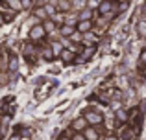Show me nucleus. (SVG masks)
<instances>
[{"instance_id": "nucleus-1", "label": "nucleus", "mask_w": 146, "mask_h": 140, "mask_svg": "<svg viewBox=\"0 0 146 140\" xmlns=\"http://www.w3.org/2000/svg\"><path fill=\"white\" fill-rule=\"evenodd\" d=\"M46 35L48 33H46V30H44L43 22H41V24H33L32 28H30V41H32V43H39V41H43Z\"/></svg>"}, {"instance_id": "nucleus-2", "label": "nucleus", "mask_w": 146, "mask_h": 140, "mask_svg": "<svg viewBox=\"0 0 146 140\" xmlns=\"http://www.w3.org/2000/svg\"><path fill=\"white\" fill-rule=\"evenodd\" d=\"M87 127H91V126H89V122L85 120V116H78V118H74L72 124H70V129L74 131V133H85Z\"/></svg>"}, {"instance_id": "nucleus-3", "label": "nucleus", "mask_w": 146, "mask_h": 140, "mask_svg": "<svg viewBox=\"0 0 146 140\" xmlns=\"http://www.w3.org/2000/svg\"><path fill=\"white\" fill-rule=\"evenodd\" d=\"M83 116H85V120L89 122V126H91V127H98L100 124L104 122V116L100 114V112H96V111H87Z\"/></svg>"}, {"instance_id": "nucleus-4", "label": "nucleus", "mask_w": 146, "mask_h": 140, "mask_svg": "<svg viewBox=\"0 0 146 140\" xmlns=\"http://www.w3.org/2000/svg\"><path fill=\"white\" fill-rule=\"evenodd\" d=\"M111 11H118V4L115 2H100V7H98V13L100 15H109Z\"/></svg>"}, {"instance_id": "nucleus-5", "label": "nucleus", "mask_w": 146, "mask_h": 140, "mask_svg": "<svg viewBox=\"0 0 146 140\" xmlns=\"http://www.w3.org/2000/svg\"><path fill=\"white\" fill-rule=\"evenodd\" d=\"M93 17H94V9L91 7H83L78 15V22H93Z\"/></svg>"}, {"instance_id": "nucleus-6", "label": "nucleus", "mask_w": 146, "mask_h": 140, "mask_svg": "<svg viewBox=\"0 0 146 140\" xmlns=\"http://www.w3.org/2000/svg\"><path fill=\"white\" fill-rule=\"evenodd\" d=\"M76 32L80 35H87L93 32V22H76Z\"/></svg>"}, {"instance_id": "nucleus-7", "label": "nucleus", "mask_w": 146, "mask_h": 140, "mask_svg": "<svg viewBox=\"0 0 146 140\" xmlns=\"http://www.w3.org/2000/svg\"><path fill=\"white\" fill-rule=\"evenodd\" d=\"M59 59L65 63V65H68V63H74V61H76V52H74V50H68V48H65L63 54L59 55Z\"/></svg>"}, {"instance_id": "nucleus-8", "label": "nucleus", "mask_w": 146, "mask_h": 140, "mask_svg": "<svg viewBox=\"0 0 146 140\" xmlns=\"http://www.w3.org/2000/svg\"><path fill=\"white\" fill-rule=\"evenodd\" d=\"M74 32H76V24H68V22H65L63 26H59V33L63 37H74Z\"/></svg>"}, {"instance_id": "nucleus-9", "label": "nucleus", "mask_w": 146, "mask_h": 140, "mask_svg": "<svg viewBox=\"0 0 146 140\" xmlns=\"http://www.w3.org/2000/svg\"><path fill=\"white\" fill-rule=\"evenodd\" d=\"M32 13H33V17H37L39 20H43V22L50 20V17H48V13H46V9H44V7H35Z\"/></svg>"}, {"instance_id": "nucleus-10", "label": "nucleus", "mask_w": 146, "mask_h": 140, "mask_svg": "<svg viewBox=\"0 0 146 140\" xmlns=\"http://www.w3.org/2000/svg\"><path fill=\"white\" fill-rule=\"evenodd\" d=\"M83 135H85V138H87V140H98V138H100V133H98L96 127H87Z\"/></svg>"}, {"instance_id": "nucleus-11", "label": "nucleus", "mask_w": 146, "mask_h": 140, "mask_svg": "<svg viewBox=\"0 0 146 140\" xmlns=\"http://www.w3.org/2000/svg\"><path fill=\"white\" fill-rule=\"evenodd\" d=\"M115 118H117L118 124H126V122H129V112H128V111H122V109H118L117 114H115Z\"/></svg>"}, {"instance_id": "nucleus-12", "label": "nucleus", "mask_w": 146, "mask_h": 140, "mask_svg": "<svg viewBox=\"0 0 146 140\" xmlns=\"http://www.w3.org/2000/svg\"><path fill=\"white\" fill-rule=\"evenodd\" d=\"M50 48H52V52H54V55H56V57H59L61 54H63V44L59 43V41H52V43H50Z\"/></svg>"}, {"instance_id": "nucleus-13", "label": "nucleus", "mask_w": 146, "mask_h": 140, "mask_svg": "<svg viewBox=\"0 0 146 140\" xmlns=\"http://www.w3.org/2000/svg\"><path fill=\"white\" fill-rule=\"evenodd\" d=\"M17 66H19V61H17V57L11 54L9 59H7V72H17Z\"/></svg>"}, {"instance_id": "nucleus-14", "label": "nucleus", "mask_w": 146, "mask_h": 140, "mask_svg": "<svg viewBox=\"0 0 146 140\" xmlns=\"http://www.w3.org/2000/svg\"><path fill=\"white\" fill-rule=\"evenodd\" d=\"M4 4H6V7H11L13 11L22 9V2H19V0H7V2H4Z\"/></svg>"}, {"instance_id": "nucleus-15", "label": "nucleus", "mask_w": 146, "mask_h": 140, "mask_svg": "<svg viewBox=\"0 0 146 140\" xmlns=\"http://www.w3.org/2000/svg\"><path fill=\"white\" fill-rule=\"evenodd\" d=\"M41 54H43V59H44V61H54V59H56V55H54L52 48H44Z\"/></svg>"}, {"instance_id": "nucleus-16", "label": "nucleus", "mask_w": 146, "mask_h": 140, "mask_svg": "<svg viewBox=\"0 0 146 140\" xmlns=\"http://www.w3.org/2000/svg\"><path fill=\"white\" fill-rule=\"evenodd\" d=\"M43 26H44V30H46V33H52V32H56V22L50 18V20H46V22H43Z\"/></svg>"}, {"instance_id": "nucleus-17", "label": "nucleus", "mask_w": 146, "mask_h": 140, "mask_svg": "<svg viewBox=\"0 0 146 140\" xmlns=\"http://www.w3.org/2000/svg\"><path fill=\"white\" fill-rule=\"evenodd\" d=\"M54 6H56L57 9H61V11H68L72 7V4L70 2H54Z\"/></svg>"}, {"instance_id": "nucleus-18", "label": "nucleus", "mask_w": 146, "mask_h": 140, "mask_svg": "<svg viewBox=\"0 0 146 140\" xmlns=\"http://www.w3.org/2000/svg\"><path fill=\"white\" fill-rule=\"evenodd\" d=\"M128 112H129V122H133V120H139V118H141V111H139V107L131 109V111H128Z\"/></svg>"}, {"instance_id": "nucleus-19", "label": "nucleus", "mask_w": 146, "mask_h": 140, "mask_svg": "<svg viewBox=\"0 0 146 140\" xmlns=\"http://www.w3.org/2000/svg\"><path fill=\"white\" fill-rule=\"evenodd\" d=\"M96 44L98 43V37L96 35H94V33L93 32H91V33H87V35H85V44Z\"/></svg>"}, {"instance_id": "nucleus-20", "label": "nucleus", "mask_w": 146, "mask_h": 140, "mask_svg": "<svg viewBox=\"0 0 146 140\" xmlns=\"http://www.w3.org/2000/svg\"><path fill=\"white\" fill-rule=\"evenodd\" d=\"M44 9H46L48 17H52V18L57 15V11H56V6H54V4H46V6H44Z\"/></svg>"}, {"instance_id": "nucleus-21", "label": "nucleus", "mask_w": 146, "mask_h": 140, "mask_svg": "<svg viewBox=\"0 0 146 140\" xmlns=\"http://www.w3.org/2000/svg\"><path fill=\"white\" fill-rule=\"evenodd\" d=\"M137 32H139L141 37H146V22H144V20L137 24Z\"/></svg>"}, {"instance_id": "nucleus-22", "label": "nucleus", "mask_w": 146, "mask_h": 140, "mask_svg": "<svg viewBox=\"0 0 146 140\" xmlns=\"http://www.w3.org/2000/svg\"><path fill=\"white\" fill-rule=\"evenodd\" d=\"M22 2V9H35V2H32V0H21Z\"/></svg>"}, {"instance_id": "nucleus-23", "label": "nucleus", "mask_w": 146, "mask_h": 140, "mask_svg": "<svg viewBox=\"0 0 146 140\" xmlns=\"http://www.w3.org/2000/svg\"><path fill=\"white\" fill-rule=\"evenodd\" d=\"M72 140H87V138H85L83 133H74V135H72Z\"/></svg>"}, {"instance_id": "nucleus-24", "label": "nucleus", "mask_w": 146, "mask_h": 140, "mask_svg": "<svg viewBox=\"0 0 146 140\" xmlns=\"http://www.w3.org/2000/svg\"><path fill=\"white\" fill-rule=\"evenodd\" d=\"M141 65H146V48L141 52Z\"/></svg>"}, {"instance_id": "nucleus-25", "label": "nucleus", "mask_w": 146, "mask_h": 140, "mask_svg": "<svg viewBox=\"0 0 146 140\" xmlns=\"http://www.w3.org/2000/svg\"><path fill=\"white\" fill-rule=\"evenodd\" d=\"M104 140H122V138H120V137H117V135H107V137L104 138Z\"/></svg>"}, {"instance_id": "nucleus-26", "label": "nucleus", "mask_w": 146, "mask_h": 140, "mask_svg": "<svg viewBox=\"0 0 146 140\" xmlns=\"http://www.w3.org/2000/svg\"><path fill=\"white\" fill-rule=\"evenodd\" d=\"M126 7H128V2H120L118 4V11H124Z\"/></svg>"}, {"instance_id": "nucleus-27", "label": "nucleus", "mask_w": 146, "mask_h": 140, "mask_svg": "<svg viewBox=\"0 0 146 140\" xmlns=\"http://www.w3.org/2000/svg\"><path fill=\"white\" fill-rule=\"evenodd\" d=\"M57 140H72V138H67V137H61V138H57Z\"/></svg>"}]
</instances>
